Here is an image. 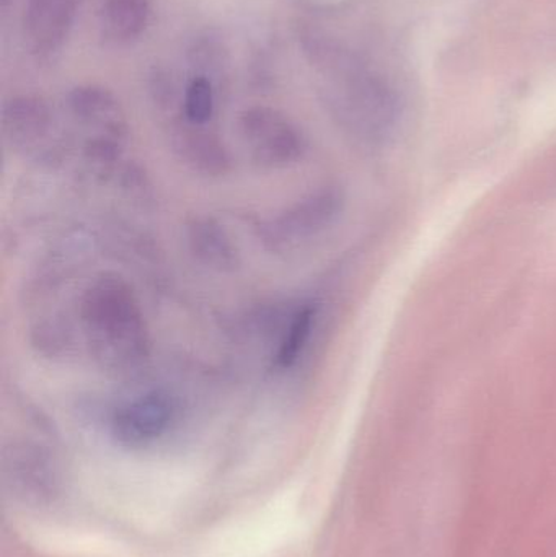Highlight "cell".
<instances>
[{"label":"cell","instance_id":"13","mask_svg":"<svg viewBox=\"0 0 556 557\" xmlns=\"http://www.w3.org/2000/svg\"><path fill=\"white\" fill-rule=\"evenodd\" d=\"M189 62L196 71H201L202 77H208L214 84L215 77H221L222 72L228 67V52L224 42L214 36L208 35L195 39L189 48Z\"/></svg>","mask_w":556,"mask_h":557},{"label":"cell","instance_id":"15","mask_svg":"<svg viewBox=\"0 0 556 557\" xmlns=\"http://www.w3.org/2000/svg\"><path fill=\"white\" fill-rule=\"evenodd\" d=\"M149 94L153 103L163 110L175 104L178 88H176L175 78L169 69L162 67V65L152 67L149 74Z\"/></svg>","mask_w":556,"mask_h":557},{"label":"cell","instance_id":"9","mask_svg":"<svg viewBox=\"0 0 556 557\" xmlns=\"http://www.w3.org/2000/svg\"><path fill=\"white\" fill-rule=\"evenodd\" d=\"M172 147L176 157L193 172L221 176L231 170V156L222 140L188 121L173 129Z\"/></svg>","mask_w":556,"mask_h":557},{"label":"cell","instance_id":"16","mask_svg":"<svg viewBox=\"0 0 556 557\" xmlns=\"http://www.w3.org/2000/svg\"><path fill=\"white\" fill-rule=\"evenodd\" d=\"M9 3V0H2V5L5 7Z\"/></svg>","mask_w":556,"mask_h":557},{"label":"cell","instance_id":"10","mask_svg":"<svg viewBox=\"0 0 556 557\" xmlns=\"http://www.w3.org/2000/svg\"><path fill=\"white\" fill-rule=\"evenodd\" d=\"M188 245L193 257L218 273H232L240 264L237 248L224 225L212 218L193 219L188 224Z\"/></svg>","mask_w":556,"mask_h":557},{"label":"cell","instance_id":"14","mask_svg":"<svg viewBox=\"0 0 556 557\" xmlns=\"http://www.w3.org/2000/svg\"><path fill=\"white\" fill-rule=\"evenodd\" d=\"M215 108L214 84L208 77L195 75L189 81L183 98L185 120L196 126H205L212 120Z\"/></svg>","mask_w":556,"mask_h":557},{"label":"cell","instance_id":"3","mask_svg":"<svg viewBox=\"0 0 556 557\" xmlns=\"http://www.w3.org/2000/svg\"><path fill=\"white\" fill-rule=\"evenodd\" d=\"M176 411L175 398L170 393H144L116 408L111 416V434L123 447H149L172 429Z\"/></svg>","mask_w":556,"mask_h":557},{"label":"cell","instance_id":"12","mask_svg":"<svg viewBox=\"0 0 556 557\" xmlns=\"http://www.w3.org/2000/svg\"><path fill=\"white\" fill-rule=\"evenodd\" d=\"M316 318L317 310L312 305H306L294 314L286 333H284L283 341H281L280 349L274 356L276 357L274 363H276L277 369H291V367L296 366L297 360L306 349L307 343L310 341V336H312Z\"/></svg>","mask_w":556,"mask_h":557},{"label":"cell","instance_id":"7","mask_svg":"<svg viewBox=\"0 0 556 557\" xmlns=\"http://www.w3.org/2000/svg\"><path fill=\"white\" fill-rule=\"evenodd\" d=\"M3 463L15 490L32 496H45L54 490L58 467L54 455L41 444L13 441L3 450Z\"/></svg>","mask_w":556,"mask_h":557},{"label":"cell","instance_id":"1","mask_svg":"<svg viewBox=\"0 0 556 557\" xmlns=\"http://www.w3.org/2000/svg\"><path fill=\"white\" fill-rule=\"evenodd\" d=\"M82 323L98 366L131 375L149 357V333L139 301L123 278L103 274L82 298Z\"/></svg>","mask_w":556,"mask_h":557},{"label":"cell","instance_id":"4","mask_svg":"<svg viewBox=\"0 0 556 557\" xmlns=\"http://www.w3.org/2000/svg\"><path fill=\"white\" fill-rule=\"evenodd\" d=\"M342 205L338 189H317L274 218L267 227L264 242H270L273 250H283L309 240L335 222Z\"/></svg>","mask_w":556,"mask_h":557},{"label":"cell","instance_id":"11","mask_svg":"<svg viewBox=\"0 0 556 557\" xmlns=\"http://www.w3.org/2000/svg\"><path fill=\"white\" fill-rule=\"evenodd\" d=\"M152 20L150 0H107L101 5L98 28L110 46L136 42L149 28Z\"/></svg>","mask_w":556,"mask_h":557},{"label":"cell","instance_id":"5","mask_svg":"<svg viewBox=\"0 0 556 557\" xmlns=\"http://www.w3.org/2000/svg\"><path fill=\"white\" fill-rule=\"evenodd\" d=\"M77 0H26L23 41L36 61H49L62 51L77 20Z\"/></svg>","mask_w":556,"mask_h":557},{"label":"cell","instance_id":"2","mask_svg":"<svg viewBox=\"0 0 556 557\" xmlns=\"http://www.w3.org/2000/svg\"><path fill=\"white\" fill-rule=\"evenodd\" d=\"M237 127L251 160L263 169H286L306 156L302 131L276 108H247L238 114Z\"/></svg>","mask_w":556,"mask_h":557},{"label":"cell","instance_id":"8","mask_svg":"<svg viewBox=\"0 0 556 557\" xmlns=\"http://www.w3.org/2000/svg\"><path fill=\"white\" fill-rule=\"evenodd\" d=\"M67 108L78 123L100 129L98 136L120 140L126 137V113L110 88L97 84L78 85L69 91Z\"/></svg>","mask_w":556,"mask_h":557},{"label":"cell","instance_id":"6","mask_svg":"<svg viewBox=\"0 0 556 557\" xmlns=\"http://www.w3.org/2000/svg\"><path fill=\"white\" fill-rule=\"evenodd\" d=\"M52 123L51 107L38 95H16L3 104V136L13 149H38L51 136Z\"/></svg>","mask_w":556,"mask_h":557}]
</instances>
